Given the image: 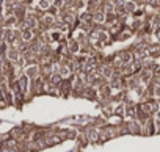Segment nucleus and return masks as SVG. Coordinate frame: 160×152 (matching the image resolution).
I'll use <instances>...</instances> for the list:
<instances>
[{"instance_id":"5","label":"nucleus","mask_w":160,"mask_h":152,"mask_svg":"<svg viewBox=\"0 0 160 152\" xmlns=\"http://www.w3.org/2000/svg\"><path fill=\"white\" fill-rule=\"evenodd\" d=\"M124 2H127V0H124Z\"/></svg>"},{"instance_id":"2","label":"nucleus","mask_w":160,"mask_h":152,"mask_svg":"<svg viewBox=\"0 0 160 152\" xmlns=\"http://www.w3.org/2000/svg\"><path fill=\"white\" fill-rule=\"evenodd\" d=\"M116 55H118V58H119V61H121V64H122V66L130 64V63L133 61V53H132V52H129V50L119 52V53H116Z\"/></svg>"},{"instance_id":"3","label":"nucleus","mask_w":160,"mask_h":152,"mask_svg":"<svg viewBox=\"0 0 160 152\" xmlns=\"http://www.w3.org/2000/svg\"><path fill=\"white\" fill-rule=\"evenodd\" d=\"M52 7V0H38V8L42 11H49V8Z\"/></svg>"},{"instance_id":"1","label":"nucleus","mask_w":160,"mask_h":152,"mask_svg":"<svg viewBox=\"0 0 160 152\" xmlns=\"http://www.w3.org/2000/svg\"><path fill=\"white\" fill-rule=\"evenodd\" d=\"M126 127H127V133H130V135H141L143 133V122H140L137 118L126 122Z\"/></svg>"},{"instance_id":"4","label":"nucleus","mask_w":160,"mask_h":152,"mask_svg":"<svg viewBox=\"0 0 160 152\" xmlns=\"http://www.w3.org/2000/svg\"><path fill=\"white\" fill-rule=\"evenodd\" d=\"M154 35H155V38H157V41L160 42V28H155V30H154Z\"/></svg>"}]
</instances>
